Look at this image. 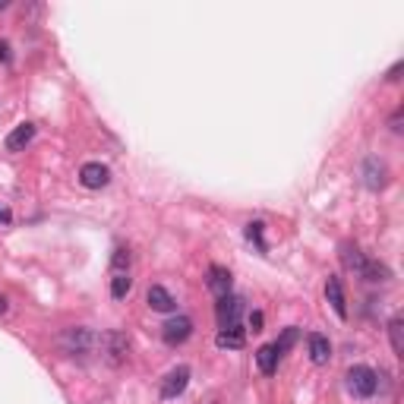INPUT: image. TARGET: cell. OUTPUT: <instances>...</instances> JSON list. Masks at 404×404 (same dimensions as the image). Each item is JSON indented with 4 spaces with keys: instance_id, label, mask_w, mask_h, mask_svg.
Instances as JSON below:
<instances>
[{
    "instance_id": "cell-19",
    "label": "cell",
    "mask_w": 404,
    "mask_h": 404,
    "mask_svg": "<svg viewBox=\"0 0 404 404\" xmlns=\"http://www.w3.org/2000/svg\"><path fill=\"white\" fill-rule=\"evenodd\" d=\"M388 338H392V351L404 354V328H401V316L388 319Z\"/></svg>"
},
{
    "instance_id": "cell-7",
    "label": "cell",
    "mask_w": 404,
    "mask_h": 404,
    "mask_svg": "<svg viewBox=\"0 0 404 404\" xmlns=\"http://www.w3.org/2000/svg\"><path fill=\"white\" fill-rule=\"evenodd\" d=\"M186 386H190V367L171 369V373L165 376V382H161V398H165V401H174L177 395L186 392Z\"/></svg>"
},
{
    "instance_id": "cell-5",
    "label": "cell",
    "mask_w": 404,
    "mask_h": 404,
    "mask_svg": "<svg viewBox=\"0 0 404 404\" xmlns=\"http://www.w3.org/2000/svg\"><path fill=\"white\" fill-rule=\"evenodd\" d=\"M190 335H193V319L190 316H171V319L161 326V338H165V345H171V347L184 345Z\"/></svg>"
},
{
    "instance_id": "cell-18",
    "label": "cell",
    "mask_w": 404,
    "mask_h": 404,
    "mask_svg": "<svg viewBox=\"0 0 404 404\" xmlns=\"http://www.w3.org/2000/svg\"><path fill=\"white\" fill-rule=\"evenodd\" d=\"M130 291H133L130 272H114V278H111V297H114V300H124Z\"/></svg>"
},
{
    "instance_id": "cell-15",
    "label": "cell",
    "mask_w": 404,
    "mask_h": 404,
    "mask_svg": "<svg viewBox=\"0 0 404 404\" xmlns=\"http://www.w3.org/2000/svg\"><path fill=\"white\" fill-rule=\"evenodd\" d=\"M341 262H345V268L347 272H354V275H363V268H367V256H363L357 246H351V244H345L341 246Z\"/></svg>"
},
{
    "instance_id": "cell-14",
    "label": "cell",
    "mask_w": 404,
    "mask_h": 404,
    "mask_svg": "<svg viewBox=\"0 0 404 404\" xmlns=\"http://www.w3.org/2000/svg\"><path fill=\"white\" fill-rule=\"evenodd\" d=\"M246 345V335L240 326H231V328H221L218 335H215V347H221V351H240V347Z\"/></svg>"
},
{
    "instance_id": "cell-27",
    "label": "cell",
    "mask_w": 404,
    "mask_h": 404,
    "mask_svg": "<svg viewBox=\"0 0 404 404\" xmlns=\"http://www.w3.org/2000/svg\"><path fill=\"white\" fill-rule=\"evenodd\" d=\"M6 313V297H0V316Z\"/></svg>"
},
{
    "instance_id": "cell-11",
    "label": "cell",
    "mask_w": 404,
    "mask_h": 404,
    "mask_svg": "<svg viewBox=\"0 0 404 404\" xmlns=\"http://www.w3.org/2000/svg\"><path fill=\"white\" fill-rule=\"evenodd\" d=\"M386 177H388V171L379 158L363 161V184H367L369 190H382V186H386Z\"/></svg>"
},
{
    "instance_id": "cell-2",
    "label": "cell",
    "mask_w": 404,
    "mask_h": 404,
    "mask_svg": "<svg viewBox=\"0 0 404 404\" xmlns=\"http://www.w3.org/2000/svg\"><path fill=\"white\" fill-rule=\"evenodd\" d=\"M98 345H101V357H105L111 367H120V363H126V357H130V338H126V332H120V328H107L98 338Z\"/></svg>"
},
{
    "instance_id": "cell-6",
    "label": "cell",
    "mask_w": 404,
    "mask_h": 404,
    "mask_svg": "<svg viewBox=\"0 0 404 404\" xmlns=\"http://www.w3.org/2000/svg\"><path fill=\"white\" fill-rule=\"evenodd\" d=\"M107 180H111V167L101 165V161H85L79 167V184L85 190H101V186H107Z\"/></svg>"
},
{
    "instance_id": "cell-3",
    "label": "cell",
    "mask_w": 404,
    "mask_h": 404,
    "mask_svg": "<svg viewBox=\"0 0 404 404\" xmlns=\"http://www.w3.org/2000/svg\"><path fill=\"white\" fill-rule=\"evenodd\" d=\"M376 388H379V376H376V369L363 367V363L347 369V392H351L354 398H360V401L373 398Z\"/></svg>"
},
{
    "instance_id": "cell-22",
    "label": "cell",
    "mask_w": 404,
    "mask_h": 404,
    "mask_svg": "<svg viewBox=\"0 0 404 404\" xmlns=\"http://www.w3.org/2000/svg\"><path fill=\"white\" fill-rule=\"evenodd\" d=\"M250 328H253V332H262V313H259V309L250 313Z\"/></svg>"
},
{
    "instance_id": "cell-13",
    "label": "cell",
    "mask_w": 404,
    "mask_h": 404,
    "mask_svg": "<svg viewBox=\"0 0 404 404\" xmlns=\"http://www.w3.org/2000/svg\"><path fill=\"white\" fill-rule=\"evenodd\" d=\"M208 291L215 294V297H225V294H231V272L221 266H208V278H206Z\"/></svg>"
},
{
    "instance_id": "cell-10",
    "label": "cell",
    "mask_w": 404,
    "mask_h": 404,
    "mask_svg": "<svg viewBox=\"0 0 404 404\" xmlns=\"http://www.w3.org/2000/svg\"><path fill=\"white\" fill-rule=\"evenodd\" d=\"M326 300L332 303V309H335V316H338V319H347L345 285H341V278H335V275H328V281H326Z\"/></svg>"
},
{
    "instance_id": "cell-8",
    "label": "cell",
    "mask_w": 404,
    "mask_h": 404,
    "mask_svg": "<svg viewBox=\"0 0 404 404\" xmlns=\"http://www.w3.org/2000/svg\"><path fill=\"white\" fill-rule=\"evenodd\" d=\"M32 139H35V124H29V120H25V124L13 126V130L6 133L4 149H6V152H23L25 145L32 143Z\"/></svg>"
},
{
    "instance_id": "cell-26",
    "label": "cell",
    "mask_w": 404,
    "mask_h": 404,
    "mask_svg": "<svg viewBox=\"0 0 404 404\" xmlns=\"http://www.w3.org/2000/svg\"><path fill=\"white\" fill-rule=\"evenodd\" d=\"M398 124H401V111H395V117H392V130L398 133Z\"/></svg>"
},
{
    "instance_id": "cell-16",
    "label": "cell",
    "mask_w": 404,
    "mask_h": 404,
    "mask_svg": "<svg viewBox=\"0 0 404 404\" xmlns=\"http://www.w3.org/2000/svg\"><path fill=\"white\" fill-rule=\"evenodd\" d=\"M278 360H281V357H278V351H275L272 345H262L259 351H256V367H259L266 376H272L275 369H278Z\"/></svg>"
},
{
    "instance_id": "cell-1",
    "label": "cell",
    "mask_w": 404,
    "mask_h": 404,
    "mask_svg": "<svg viewBox=\"0 0 404 404\" xmlns=\"http://www.w3.org/2000/svg\"><path fill=\"white\" fill-rule=\"evenodd\" d=\"M57 347L66 357H85V354H92V347H95V335H92L85 326H70V328L60 332Z\"/></svg>"
},
{
    "instance_id": "cell-25",
    "label": "cell",
    "mask_w": 404,
    "mask_h": 404,
    "mask_svg": "<svg viewBox=\"0 0 404 404\" xmlns=\"http://www.w3.org/2000/svg\"><path fill=\"white\" fill-rule=\"evenodd\" d=\"M398 73H401V64H395L392 70H388V79H392V83H395V79H398Z\"/></svg>"
},
{
    "instance_id": "cell-20",
    "label": "cell",
    "mask_w": 404,
    "mask_h": 404,
    "mask_svg": "<svg viewBox=\"0 0 404 404\" xmlns=\"http://www.w3.org/2000/svg\"><path fill=\"white\" fill-rule=\"evenodd\" d=\"M262 231H266V225H262V221H250V225H246V240L256 244L262 253H266L268 246H266V240H262Z\"/></svg>"
},
{
    "instance_id": "cell-12",
    "label": "cell",
    "mask_w": 404,
    "mask_h": 404,
    "mask_svg": "<svg viewBox=\"0 0 404 404\" xmlns=\"http://www.w3.org/2000/svg\"><path fill=\"white\" fill-rule=\"evenodd\" d=\"M145 300H149V307L155 309V313H174V309H177L174 294L167 291V287H161V285H152L149 294H145Z\"/></svg>"
},
{
    "instance_id": "cell-24",
    "label": "cell",
    "mask_w": 404,
    "mask_h": 404,
    "mask_svg": "<svg viewBox=\"0 0 404 404\" xmlns=\"http://www.w3.org/2000/svg\"><path fill=\"white\" fill-rule=\"evenodd\" d=\"M10 221H13V212L6 206H0V225H10Z\"/></svg>"
},
{
    "instance_id": "cell-17",
    "label": "cell",
    "mask_w": 404,
    "mask_h": 404,
    "mask_svg": "<svg viewBox=\"0 0 404 404\" xmlns=\"http://www.w3.org/2000/svg\"><path fill=\"white\" fill-rule=\"evenodd\" d=\"M297 338H300V328H297V326H287L285 332L278 335V341H272V347L278 351V357H285L294 345H297Z\"/></svg>"
},
{
    "instance_id": "cell-4",
    "label": "cell",
    "mask_w": 404,
    "mask_h": 404,
    "mask_svg": "<svg viewBox=\"0 0 404 404\" xmlns=\"http://www.w3.org/2000/svg\"><path fill=\"white\" fill-rule=\"evenodd\" d=\"M215 316H218L221 328L240 326V316H244V297H237V294H225V297H218V303H215Z\"/></svg>"
},
{
    "instance_id": "cell-9",
    "label": "cell",
    "mask_w": 404,
    "mask_h": 404,
    "mask_svg": "<svg viewBox=\"0 0 404 404\" xmlns=\"http://www.w3.org/2000/svg\"><path fill=\"white\" fill-rule=\"evenodd\" d=\"M307 351H309V360H313L316 367H326V363L332 360V341H328L326 335L313 332V335H307Z\"/></svg>"
},
{
    "instance_id": "cell-23",
    "label": "cell",
    "mask_w": 404,
    "mask_h": 404,
    "mask_svg": "<svg viewBox=\"0 0 404 404\" xmlns=\"http://www.w3.org/2000/svg\"><path fill=\"white\" fill-rule=\"evenodd\" d=\"M0 64H10V42L0 38Z\"/></svg>"
},
{
    "instance_id": "cell-21",
    "label": "cell",
    "mask_w": 404,
    "mask_h": 404,
    "mask_svg": "<svg viewBox=\"0 0 404 404\" xmlns=\"http://www.w3.org/2000/svg\"><path fill=\"white\" fill-rule=\"evenodd\" d=\"M130 250H126V246H117V250H114V256H111V266H114V272H126V268H130Z\"/></svg>"
}]
</instances>
